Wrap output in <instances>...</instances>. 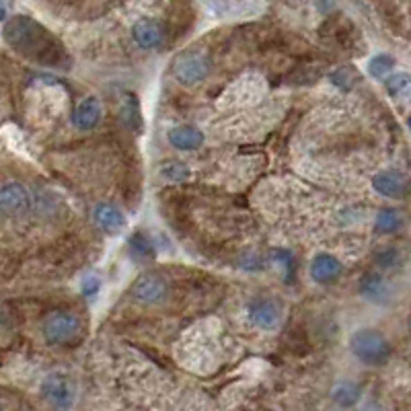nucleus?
<instances>
[{"mask_svg":"<svg viewBox=\"0 0 411 411\" xmlns=\"http://www.w3.org/2000/svg\"><path fill=\"white\" fill-rule=\"evenodd\" d=\"M249 317L251 321L261 327V329H274L280 323V308L272 300H255L249 306Z\"/></svg>","mask_w":411,"mask_h":411,"instance_id":"11","label":"nucleus"},{"mask_svg":"<svg viewBox=\"0 0 411 411\" xmlns=\"http://www.w3.org/2000/svg\"><path fill=\"white\" fill-rule=\"evenodd\" d=\"M403 225V214L395 208H385L376 216V231L378 233H397Z\"/></svg>","mask_w":411,"mask_h":411,"instance_id":"18","label":"nucleus"},{"mask_svg":"<svg viewBox=\"0 0 411 411\" xmlns=\"http://www.w3.org/2000/svg\"><path fill=\"white\" fill-rule=\"evenodd\" d=\"M360 292L372 302H383L389 296L387 284L378 274H366L360 282Z\"/></svg>","mask_w":411,"mask_h":411,"instance_id":"15","label":"nucleus"},{"mask_svg":"<svg viewBox=\"0 0 411 411\" xmlns=\"http://www.w3.org/2000/svg\"><path fill=\"white\" fill-rule=\"evenodd\" d=\"M128 245H130V251H132L134 255L142 257V259H150V257L155 255V245H152V241L144 235V233H140V231L130 236Z\"/></svg>","mask_w":411,"mask_h":411,"instance_id":"21","label":"nucleus"},{"mask_svg":"<svg viewBox=\"0 0 411 411\" xmlns=\"http://www.w3.org/2000/svg\"><path fill=\"white\" fill-rule=\"evenodd\" d=\"M29 204V195L25 191V187L21 183H4L2 185V191H0V206L6 214H15V212H21L23 208H27Z\"/></svg>","mask_w":411,"mask_h":411,"instance_id":"13","label":"nucleus"},{"mask_svg":"<svg viewBox=\"0 0 411 411\" xmlns=\"http://www.w3.org/2000/svg\"><path fill=\"white\" fill-rule=\"evenodd\" d=\"M101 119V101L97 97H87L82 99L74 114H72V121L78 130H93Z\"/></svg>","mask_w":411,"mask_h":411,"instance_id":"12","label":"nucleus"},{"mask_svg":"<svg viewBox=\"0 0 411 411\" xmlns=\"http://www.w3.org/2000/svg\"><path fill=\"white\" fill-rule=\"evenodd\" d=\"M4 40L6 44L23 54L25 58H31L33 62H40L44 66L62 68L68 64V56L64 46L58 40L44 29L37 21L17 15L10 21L4 23Z\"/></svg>","mask_w":411,"mask_h":411,"instance_id":"1","label":"nucleus"},{"mask_svg":"<svg viewBox=\"0 0 411 411\" xmlns=\"http://www.w3.org/2000/svg\"><path fill=\"white\" fill-rule=\"evenodd\" d=\"M350 350L358 360H362L364 364H370V366H381L391 358V344L376 329L356 331L350 340Z\"/></svg>","mask_w":411,"mask_h":411,"instance_id":"2","label":"nucleus"},{"mask_svg":"<svg viewBox=\"0 0 411 411\" xmlns=\"http://www.w3.org/2000/svg\"><path fill=\"white\" fill-rule=\"evenodd\" d=\"M42 391H44L46 399H48L52 405L60 408V410L72 405L74 391H72L70 381H68L64 374H50V376L44 381V385H42Z\"/></svg>","mask_w":411,"mask_h":411,"instance_id":"6","label":"nucleus"},{"mask_svg":"<svg viewBox=\"0 0 411 411\" xmlns=\"http://www.w3.org/2000/svg\"><path fill=\"white\" fill-rule=\"evenodd\" d=\"M82 323L74 313L56 311L44 321V338L52 346H70L80 338Z\"/></svg>","mask_w":411,"mask_h":411,"instance_id":"3","label":"nucleus"},{"mask_svg":"<svg viewBox=\"0 0 411 411\" xmlns=\"http://www.w3.org/2000/svg\"><path fill=\"white\" fill-rule=\"evenodd\" d=\"M395 66V58L389 54H376L374 58L368 62V74L372 78H383L385 74H389Z\"/></svg>","mask_w":411,"mask_h":411,"instance_id":"22","label":"nucleus"},{"mask_svg":"<svg viewBox=\"0 0 411 411\" xmlns=\"http://www.w3.org/2000/svg\"><path fill=\"white\" fill-rule=\"evenodd\" d=\"M408 125H410V130H411V116H410V119H408Z\"/></svg>","mask_w":411,"mask_h":411,"instance_id":"25","label":"nucleus"},{"mask_svg":"<svg viewBox=\"0 0 411 411\" xmlns=\"http://www.w3.org/2000/svg\"><path fill=\"white\" fill-rule=\"evenodd\" d=\"M132 37L138 44V48L142 50H152L157 46H161L163 42V27L159 21L155 19H142L134 25L132 29Z\"/></svg>","mask_w":411,"mask_h":411,"instance_id":"9","label":"nucleus"},{"mask_svg":"<svg viewBox=\"0 0 411 411\" xmlns=\"http://www.w3.org/2000/svg\"><path fill=\"white\" fill-rule=\"evenodd\" d=\"M169 142L177 150H195L204 144V134L193 125H179L169 132Z\"/></svg>","mask_w":411,"mask_h":411,"instance_id":"14","label":"nucleus"},{"mask_svg":"<svg viewBox=\"0 0 411 411\" xmlns=\"http://www.w3.org/2000/svg\"><path fill=\"white\" fill-rule=\"evenodd\" d=\"M331 82L335 85V87H340V89H352L353 85H358L360 80H362V76H360V72L353 68V66H342V68H338L335 72H331Z\"/></svg>","mask_w":411,"mask_h":411,"instance_id":"20","label":"nucleus"},{"mask_svg":"<svg viewBox=\"0 0 411 411\" xmlns=\"http://www.w3.org/2000/svg\"><path fill=\"white\" fill-rule=\"evenodd\" d=\"M387 91L393 99L411 103V74H393L387 80Z\"/></svg>","mask_w":411,"mask_h":411,"instance_id":"16","label":"nucleus"},{"mask_svg":"<svg viewBox=\"0 0 411 411\" xmlns=\"http://www.w3.org/2000/svg\"><path fill=\"white\" fill-rule=\"evenodd\" d=\"M171 70H173V76H175L177 82L185 85V87H193V85H200L208 72H210V60L204 52H183L179 54L173 64H171Z\"/></svg>","mask_w":411,"mask_h":411,"instance_id":"4","label":"nucleus"},{"mask_svg":"<svg viewBox=\"0 0 411 411\" xmlns=\"http://www.w3.org/2000/svg\"><path fill=\"white\" fill-rule=\"evenodd\" d=\"M374 189L385 198H403L408 191V179L399 171H381L372 179Z\"/></svg>","mask_w":411,"mask_h":411,"instance_id":"10","label":"nucleus"},{"mask_svg":"<svg viewBox=\"0 0 411 411\" xmlns=\"http://www.w3.org/2000/svg\"><path fill=\"white\" fill-rule=\"evenodd\" d=\"M358 397H360V387H358L353 381H342V383H338L335 389H333V399H335V403H340V405H344V408L353 405V403L358 401Z\"/></svg>","mask_w":411,"mask_h":411,"instance_id":"19","label":"nucleus"},{"mask_svg":"<svg viewBox=\"0 0 411 411\" xmlns=\"http://www.w3.org/2000/svg\"><path fill=\"white\" fill-rule=\"evenodd\" d=\"M163 177H167L169 181H175V183H181V181H187L189 179V167L181 161H167L161 169Z\"/></svg>","mask_w":411,"mask_h":411,"instance_id":"23","label":"nucleus"},{"mask_svg":"<svg viewBox=\"0 0 411 411\" xmlns=\"http://www.w3.org/2000/svg\"><path fill=\"white\" fill-rule=\"evenodd\" d=\"M99 288H101V280H99V278H95V276L85 278V282H82V286H80L82 296H87V298H93L95 294L99 292Z\"/></svg>","mask_w":411,"mask_h":411,"instance_id":"24","label":"nucleus"},{"mask_svg":"<svg viewBox=\"0 0 411 411\" xmlns=\"http://www.w3.org/2000/svg\"><path fill=\"white\" fill-rule=\"evenodd\" d=\"M121 119L125 123L128 130L132 132H140L142 128V116H140V107L134 95H125L123 103H121Z\"/></svg>","mask_w":411,"mask_h":411,"instance_id":"17","label":"nucleus"},{"mask_svg":"<svg viewBox=\"0 0 411 411\" xmlns=\"http://www.w3.org/2000/svg\"><path fill=\"white\" fill-rule=\"evenodd\" d=\"M342 270H344L342 261L329 253H319L311 263V276L319 284H329L338 280L342 276Z\"/></svg>","mask_w":411,"mask_h":411,"instance_id":"8","label":"nucleus"},{"mask_svg":"<svg viewBox=\"0 0 411 411\" xmlns=\"http://www.w3.org/2000/svg\"><path fill=\"white\" fill-rule=\"evenodd\" d=\"M93 220H95V225L103 231V233H107V235H118L121 233V229L125 227V216H123V212L119 210L118 206H114V204H97L95 208H93Z\"/></svg>","mask_w":411,"mask_h":411,"instance_id":"7","label":"nucleus"},{"mask_svg":"<svg viewBox=\"0 0 411 411\" xmlns=\"http://www.w3.org/2000/svg\"><path fill=\"white\" fill-rule=\"evenodd\" d=\"M132 296L138 302L144 304H155L161 302L167 296V282L159 274H144L140 276L134 286H132Z\"/></svg>","mask_w":411,"mask_h":411,"instance_id":"5","label":"nucleus"}]
</instances>
